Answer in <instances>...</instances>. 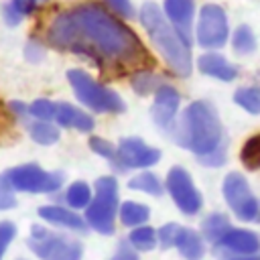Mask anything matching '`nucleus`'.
<instances>
[{
  "instance_id": "393cba45",
  "label": "nucleus",
  "mask_w": 260,
  "mask_h": 260,
  "mask_svg": "<svg viewBox=\"0 0 260 260\" xmlns=\"http://www.w3.org/2000/svg\"><path fill=\"white\" fill-rule=\"evenodd\" d=\"M128 242L136 252H150L158 244V236H156L154 228H150L148 223H142V225H136L130 230Z\"/></svg>"
},
{
  "instance_id": "7c9ffc66",
  "label": "nucleus",
  "mask_w": 260,
  "mask_h": 260,
  "mask_svg": "<svg viewBox=\"0 0 260 260\" xmlns=\"http://www.w3.org/2000/svg\"><path fill=\"white\" fill-rule=\"evenodd\" d=\"M16 191L14 187L10 185L6 173L0 175V211H8V209H14L16 207Z\"/></svg>"
},
{
  "instance_id": "72a5a7b5",
  "label": "nucleus",
  "mask_w": 260,
  "mask_h": 260,
  "mask_svg": "<svg viewBox=\"0 0 260 260\" xmlns=\"http://www.w3.org/2000/svg\"><path fill=\"white\" fill-rule=\"evenodd\" d=\"M179 223H165L156 230V236H158V244L160 248L169 250V248H175V238H177V232H179Z\"/></svg>"
},
{
  "instance_id": "ea45409f",
  "label": "nucleus",
  "mask_w": 260,
  "mask_h": 260,
  "mask_svg": "<svg viewBox=\"0 0 260 260\" xmlns=\"http://www.w3.org/2000/svg\"><path fill=\"white\" fill-rule=\"evenodd\" d=\"M16 260H28V258H16Z\"/></svg>"
},
{
  "instance_id": "0eeeda50",
  "label": "nucleus",
  "mask_w": 260,
  "mask_h": 260,
  "mask_svg": "<svg viewBox=\"0 0 260 260\" xmlns=\"http://www.w3.org/2000/svg\"><path fill=\"white\" fill-rule=\"evenodd\" d=\"M6 177L16 193H30V195L57 193L65 183V175L61 171H45L37 162L16 165L6 171Z\"/></svg>"
},
{
  "instance_id": "f8f14e48",
  "label": "nucleus",
  "mask_w": 260,
  "mask_h": 260,
  "mask_svg": "<svg viewBox=\"0 0 260 260\" xmlns=\"http://www.w3.org/2000/svg\"><path fill=\"white\" fill-rule=\"evenodd\" d=\"M160 160V150L146 144L136 136L122 138L116 146V171L126 169H148Z\"/></svg>"
},
{
  "instance_id": "2f4dec72",
  "label": "nucleus",
  "mask_w": 260,
  "mask_h": 260,
  "mask_svg": "<svg viewBox=\"0 0 260 260\" xmlns=\"http://www.w3.org/2000/svg\"><path fill=\"white\" fill-rule=\"evenodd\" d=\"M89 148H91L95 154H100L102 158H106V160H110L112 165H116V146H114L110 140L100 138V136H91V138H89Z\"/></svg>"
},
{
  "instance_id": "dca6fc26",
  "label": "nucleus",
  "mask_w": 260,
  "mask_h": 260,
  "mask_svg": "<svg viewBox=\"0 0 260 260\" xmlns=\"http://www.w3.org/2000/svg\"><path fill=\"white\" fill-rule=\"evenodd\" d=\"M53 122L59 128H73L77 132H91L95 126V120L91 114H87L85 110H81L69 102H57Z\"/></svg>"
},
{
  "instance_id": "bb28decb",
  "label": "nucleus",
  "mask_w": 260,
  "mask_h": 260,
  "mask_svg": "<svg viewBox=\"0 0 260 260\" xmlns=\"http://www.w3.org/2000/svg\"><path fill=\"white\" fill-rule=\"evenodd\" d=\"M234 102L246 110L248 114L258 116L260 114V87L258 85H248V87H240L234 93Z\"/></svg>"
},
{
  "instance_id": "9d476101",
  "label": "nucleus",
  "mask_w": 260,
  "mask_h": 260,
  "mask_svg": "<svg viewBox=\"0 0 260 260\" xmlns=\"http://www.w3.org/2000/svg\"><path fill=\"white\" fill-rule=\"evenodd\" d=\"M165 191L171 195L177 209L185 215H197L203 207V197L183 167H171L165 179Z\"/></svg>"
},
{
  "instance_id": "20e7f679",
  "label": "nucleus",
  "mask_w": 260,
  "mask_h": 260,
  "mask_svg": "<svg viewBox=\"0 0 260 260\" xmlns=\"http://www.w3.org/2000/svg\"><path fill=\"white\" fill-rule=\"evenodd\" d=\"M67 81H69L77 102L95 114H122L126 110V104L118 91L95 81L83 69H69Z\"/></svg>"
},
{
  "instance_id": "c9c22d12",
  "label": "nucleus",
  "mask_w": 260,
  "mask_h": 260,
  "mask_svg": "<svg viewBox=\"0 0 260 260\" xmlns=\"http://www.w3.org/2000/svg\"><path fill=\"white\" fill-rule=\"evenodd\" d=\"M108 2V8L118 14L120 18H134V8H132V2L130 0H106Z\"/></svg>"
},
{
  "instance_id": "f03ea898",
  "label": "nucleus",
  "mask_w": 260,
  "mask_h": 260,
  "mask_svg": "<svg viewBox=\"0 0 260 260\" xmlns=\"http://www.w3.org/2000/svg\"><path fill=\"white\" fill-rule=\"evenodd\" d=\"M171 134L181 148L193 152L203 165L219 167L225 162V132L217 110L209 102H191L175 120Z\"/></svg>"
},
{
  "instance_id": "4be33fe9",
  "label": "nucleus",
  "mask_w": 260,
  "mask_h": 260,
  "mask_svg": "<svg viewBox=\"0 0 260 260\" xmlns=\"http://www.w3.org/2000/svg\"><path fill=\"white\" fill-rule=\"evenodd\" d=\"M91 197H93V191L85 181H73L63 193V201L71 209H85Z\"/></svg>"
},
{
  "instance_id": "b1692460",
  "label": "nucleus",
  "mask_w": 260,
  "mask_h": 260,
  "mask_svg": "<svg viewBox=\"0 0 260 260\" xmlns=\"http://www.w3.org/2000/svg\"><path fill=\"white\" fill-rule=\"evenodd\" d=\"M162 83H167L165 77H160V75L154 73V71H146V69L134 71L132 77H130V85H132V89H134L138 95L154 93Z\"/></svg>"
},
{
  "instance_id": "c85d7f7f",
  "label": "nucleus",
  "mask_w": 260,
  "mask_h": 260,
  "mask_svg": "<svg viewBox=\"0 0 260 260\" xmlns=\"http://www.w3.org/2000/svg\"><path fill=\"white\" fill-rule=\"evenodd\" d=\"M240 160L250 171L260 169V134H254L252 138H248V142L242 146Z\"/></svg>"
},
{
  "instance_id": "6e6552de",
  "label": "nucleus",
  "mask_w": 260,
  "mask_h": 260,
  "mask_svg": "<svg viewBox=\"0 0 260 260\" xmlns=\"http://www.w3.org/2000/svg\"><path fill=\"white\" fill-rule=\"evenodd\" d=\"M221 195L234 215L242 221H258L260 217V201L252 193L246 177L238 171H232L221 181Z\"/></svg>"
},
{
  "instance_id": "ddd939ff",
  "label": "nucleus",
  "mask_w": 260,
  "mask_h": 260,
  "mask_svg": "<svg viewBox=\"0 0 260 260\" xmlns=\"http://www.w3.org/2000/svg\"><path fill=\"white\" fill-rule=\"evenodd\" d=\"M179 106H181V93L171 83H162L154 91V102H152V120H154V124L162 130H171L173 124H175Z\"/></svg>"
},
{
  "instance_id": "7ed1b4c3",
  "label": "nucleus",
  "mask_w": 260,
  "mask_h": 260,
  "mask_svg": "<svg viewBox=\"0 0 260 260\" xmlns=\"http://www.w3.org/2000/svg\"><path fill=\"white\" fill-rule=\"evenodd\" d=\"M138 18H140L146 35L150 37L152 45L156 47V51L162 55L167 65L173 69V73H177L179 77H187L193 69L189 43L169 22L162 8H158L154 2H146L140 8Z\"/></svg>"
},
{
  "instance_id": "e433bc0d",
  "label": "nucleus",
  "mask_w": 260,
  "mask_h": 260,
  "mask_svg": "<svg viewBox=\"0 0 260 260\" xmlns=\"http://www.w3.org/2000/svg\"><path fill=\"white\" fill-rule=\"evenodd\" d=\"M110 260H140L138 258V252L130 246V242L126 240V242H120L118 244V250L114 252V256L110 258Z\"/></svg>"
},
{
  "instance_id": "4c0bfd02",
  "label": "nucleus",
  "mask_w": 260,
  "mask_h": 260,
  "mask_svg": "<svg viewBox=\"0 0 260 260\" xmlns=\"http://www.w3.org/2000/svg\"><path fill=\"white\" fill-rule=\"evenodd\" d=\"M8 110H10L20 122H24L26 118H30V116H28V104H24V102L12 100V102H8Z\"/></svg>"
},
{
  "instance_id": "a211bd4d",
  "label": "nucleus",
  "mask_w": 260,
  "mask_h": 260,
  "mask_svg": "<svg viewBox=\"0 0 260 260\" xmlns=\"http://www.w3.org/2000/svg\"><path fill=\"white\" fill-rule=\"evenodd\" d=\"M175 248L185 260H201L205 254V240L199 232L193 228H179L177 238H175Z\"/></svg>"
},
{
  "instance_id": "473e14b6",
  "label": "nucleus",
  "mask_w": 260,
  "mask_h": 260,
  "mask_svg": "<svg viewBox=\"0 0 260 260\" xmlns=\"http://www.w3.org/2000/svg\"><path fill=\"white\" fill-rule=\"evenodd\" d=\"M16 238V225L10 219H2L0 221V260L4 258L8 246L14 242Z\"/></svg>"
},
{
  "instance_id": "f3484780",
  "label": "nucleus",
  "mask_w": 260,
  "mask_h": 260,
  "mask_svg": "<svg viewBox=\"0 0 260 260\" xmlns=\"http://www.w3.org/2000/svg\"><path fill=\"white\" fill-rule=\"evenodd\" d=\"M197 69L203 75L219 79V81H234L238 77V67L232 61H228L223 55L215 53V51L199 55L197 57Z\"/></svg>"
},
{
  "instance_id": "f257e3e1",
  "label": "nucleus",
  "mask_w": 260,
  "mask_h": 260,
  "mask_svg": "<svg viewBox=\"0 0 260 260\" xmlns=\"http://www.w3.org/2000/svg\"><path fill=\"white\" fill-rule=\"evenodd\" d=\"M45 41L59 51L83 55L104 69H130L148 61L138 35L98 2H83L55 14Z\"/></svg>"
},
{
  "instance_id": "412c9836",
  "label": "nucleus",
  "mask_w": 260,
  "mask_h": 260,
  "mask_svg": "<svg viewBox=\"0 0 260 260\" xmlns=\"http://www.w3.org/2000/svg\"><path fill=\"white\" fill-rule=\"evenodd\" d=\"M118 217L122 221V225L126 228H136V225H142L148 221L150 217V207L144 205V203H138V201H124L120 203V209H118Z\"/></svg>"
},
{
  "instance_id": "39448f33",
  "label": "nucleus",
  "mask_w": 260,
  "mask_h": 260,
  "mask_svg": "<svg viewBox=\"0 0 260 260\" xmlns=\"http://www.w3.org/2000/svg\"><path fill=\"white\" fill-rule=\"evenodd\" d=\"M120 209L118 197V181L112 175H104L93 185V197L85 207L87 228L102 236H112L116 230V217Z\"/></svg>"
},
{
  "instance_id": "aec40b11",
  "label": "nucleus",
  "mask_w": 260,
  "mask_h": 260,
  "mask_svg": "<svg viewBox=\"0 0 260 260\" xmlns=\"http://www.w3.org/2000/svg\"><path fill=\"white\" fill-rule=\"evenodd\" d=\"M28 130V136L32 138V142L41 144V146H51L61 138L59 126L53 120H35V118H26L22 122Z\"/></svg>"
},
{
  "instance_id": "423d86ee",
  "label": "nucleus",
  "mask_w": 260,
  "mask_h": 260,
  "mask_svg": "<svg viewBox=\"0 0 260 260\" xmlns=\"http://www.w3.org/2000/svg\"><path fill=\"white\" fill-rule=\"evenodd\" d=\"M26 246L39 260H81L83 256V246L77 238L49 230L41 223L30 225Z\"/></svg>"
},
{
  "instance_id": "5701e85b",
  "label": "nucleus",
  "mask_w": 260,
  "mask_h": 260,
  "mask_svg": "<svg viewBox=\"0 0 260 260\" xmlns=\"http://www.w3.org/2000/svg\"><path fill=\"white\" fill-rule=\"evenodd\" d=\"M128 187L132 191H140V193H146V195H152V197H160L165 193L162 181L152 171H142V173L134 175L128 181Z\"/></svg>"
},
{
  "instance_id": "1a4fd4ad",
  "label": "nucleus",
  "mask_w": 260,
  "mask_h": 260,
  "mask_svg": "<svg viewBox=\"0 0 260 260\" xmlns=\"http://www.w3.org/2000/svg\"><path fill=\"white\" fill-rule=\"evenodd\" d=\"M230 37V24L228 14L219 4H205L199 10L197 26H195V39L203 49L215 51L221 49L228 43Z\"/></svg>"
},
{
  "instance_id": "4468645a",
  "label": "nucleus",
  "mask_w": 260,
  "mask_h": 260,
  "mask_svg": "<svg viewBox=\"0 0 260 260\" xmlns=\"http://www.w3.org/2000/svg\"><path fill=\"white\" fill-rule=\"evenodd\" d=\"M37 213L49 225H55V228H61V230H69V232H75V234H85L87 232L85 217H81L77 213V209H71L67 205H57V203L41 205L37 209Z\"/></svg>"
},
{
  "instance_id": "cd10ccee",
  "label": "nucleus",
  "mask_w": 260,
  "mask_h": 260,
  "mask_svg": "<svg viewBox=\"0 0 260 260\" xmlns=\"http://www.w3.org/2000/svg\"><path fill=\"white\" fill-rule=\"evenodd\" d=\"M232 49L238 55H250L256 49V37L248 24H240L232 35Z\"/></svg>"
},
{
  "instance_id": "f704fd0d",
  "label": "nucleus",
  "mask_w": 260,
  "mask_h": 260,
  "mask_svg": "<svg viewBox=\"0 0 260 260\" xmlns=\"http://www.w3.org/2000/svg\"><path fill=\"white\" fill-rule=\"evenodd\" d=\"M45 51H47L45 43L39 41V39H35V37H30L28 43L24 45V51H22V53H24L26 61H30V63H39V61L45 57Z\"/></svg>"
},
{
  "instance_id": "6ab92c4d",
  "label": "nucleus",
  "mask_w": 260,
  "mask_h": 260,
  "mask_svg": "<svg viewBox=\"0 0 260 260\" xmlns=\"http://www.w3.org/2000/svg\"><path fill=\"white\" fill-rule=\"evenodd\" d=\"M49 0H8L2 6V18L8 26H18L24 18H28L32 12L43 8Z\"/></svg>"
},
{
  "instance_id": "a878e982",
  "label": "nucleus",
  "mask_w": 260,
  "mask_h": 260,
  "mask_svg": "<svg viewBox=\"0 0 260 260\" xmlns=\"http://www.w3.org/2000/svg\"><path fill=\"white\" fill-rule=\"evenodd\" d=\"M228 228H230L228 215L221 213V211H215V213H209V215L201 221V236H203V240H207L209 244H213Z\"/></svg>"
},
{
  "instance_id": "c756f323",
  "label": "nucleus",
  "mask_w": 260,
  "mask_h": 260,
  "mask_svg": "<svg viewBox=\"0 0 260 260\" xmlns=\"http://www.w3.org/2000/svg\"><path fill=\"white\" fill-rule=\"evenodd\" d=\"M57 110V102L49 98H37L35 102L28 104V116L35 120H53Z\"/></svg>"
},
{
  "instance_id": "9b49d317",
  "label": "nucleus",
  "mask_w": 260,
  "mask_h": 260,
  "mask_svg": "<svg viewBox=\"0 0 260 260\" xmlns=\"http://www.w3.org/2000/svg\"><path fill=\"white\" fill-rule=\"evenodd\" d=\"M213 254L219 260H232L238 256H250L260 252V236L246 228L230 225L213 244Z\"/></svg>"
},
{
  "instance_id": "2eb2a0df",
  "label": "nucleus",
  "mask_w": 260,
  "mask_h": 260,
  "mask_svg": "<svg viewBox=\"0 0 260 260\" xmlns=\"http://www.w3.org/2000/svg\"><path fill=\"white\" fill-rule=\"evenodd\" d=\"M162 12L169 22L177 28V32L191 43L193 37V14H195V0H165Z\"/></svg>"
},
{
  "instance_id": "58836bf2",
  "label": "nucleus",
  "mask_w": 260,
  "mask_h": 260,
  "mask_svg": "<svg viewBox=\"0 0 260 260\" xmlns=\"http://www.w3.org/2000/svg\"><path fill=\"white\" fill-rule=\"evenodd\" d=\"M232 260H260V254H250V256H238Z\"/></svg>"
}]
</instances>
